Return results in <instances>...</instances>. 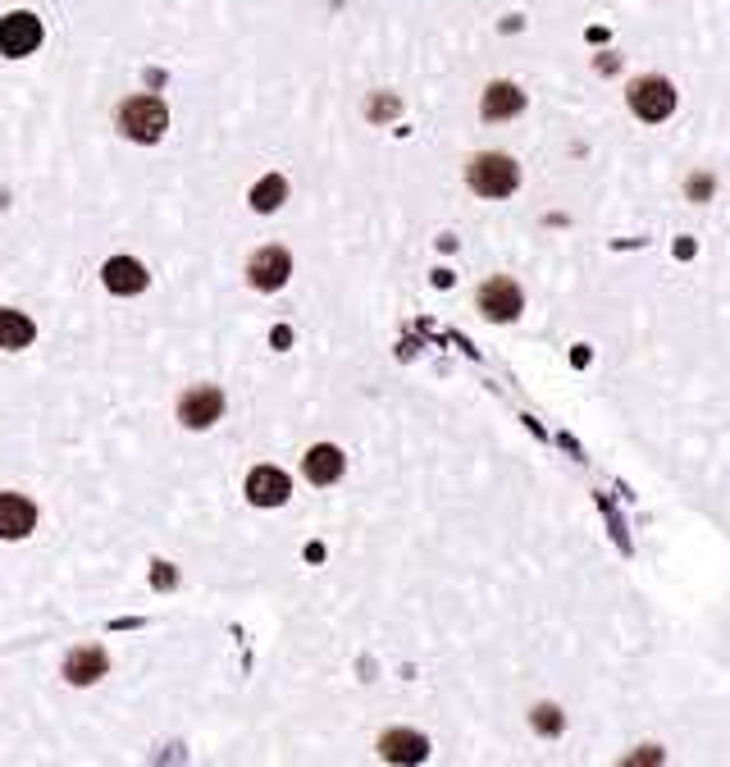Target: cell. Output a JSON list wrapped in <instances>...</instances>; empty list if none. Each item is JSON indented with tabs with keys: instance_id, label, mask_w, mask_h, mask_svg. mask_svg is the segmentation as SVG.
<instances>
[{
	"instance_id": "8fae6325",
	"label": "cell",
	"mask_w": 730,
	"mask_h": 767,
	"mask_svg": "<svg viewBox=\"0 0 730 767\" xmlns=\"http://www.w3.org/2000/svg\"><path fill=\"white\" fill-rule=\"evenodd\" d=\"M101 279H105V289H110V293H119V297H128V293H142V289H146V270H142L132 256H115V260H105Z\"/></svg>"
},
{
	"instance_id": "9a60e30c",
	"label": "cell",
	"mask_w": 730,
	"mask_h": 767,
	"mask_svg": "<svg viewBox=\"0 0 730 767\" xmlns=\"http://www.w3.org/2000/svg\"><path fill=\"white\" fill-rule=\"evenodd\" d=\"M33 334L37 329L24 311H0V347H28Z\"/></svg>"
},
{
	"instance_id": "5b68a950",
	"label": "cell",
	"mask_w": 730,
	"mask_h": 767,
	"mask_svg": "<svg viewBox=\"0 0 730 767\" xmlns=\"http://www.w3.org/2000/svg\"><path fill=\"white\" fill-rule=\"evenodd\" d=\"M41 47V24H37V14H5L0 18V55H33Z\"/></svg>"
},
{
	"instance_id": "7c38bea8",
	"label": "cell",
	"mask_w": 730,
	"mask_h": 767,
	"mask_svg": "<svg viewBox=\"0 0 730 767\" xmlns=\"http://www.w3.org/2000/svg\"><path fill=\"white\" fill-rule=\"evenodd\" d=\"M380 754H384L388 763H420V758L430 754V740L415 736V731H384Z\"/></svg>"
},
{
	"instance_id": "3957f363",
	"label": "cell",
	"mask_w": 730,
	"mask_h": 767,
	"mask_svg": "<svg viewBox=\"0 0 730 767\" xmlns=\"http://www.w3.org/2000/svg\"><path fill=\"white\" fill-rule=\"evenodd\" d=\"M626 101L644 124H662V119H671V110H676V87L667 78H635Z\"/></svg>"
},
{
	"instance_id": "6da1fadb",
	"label": "cell",
	"mask_w": 730,
	"mask_h": 767,
	"mask_svg": "<svg viewBox=\"0 0 730 767\" xmlns=\"http://www.w3.org/2000/svg\"><path fill=\"white\" fill-rule=\"evenodd\" d=\"M169 128V110L156 97H128L119 105V133L132 142H161Z\"/></svg>"
},
{
	"instance_id": "277c9868",
	"label": "cell",
	"mask_w": 730,
	"mask_h": 767,
	"mask_svg": "<svg viewBox=\"0 0 730 767\" xmlns=\"http://www.w3.org/2000/svg\"><path fill=\"white\" fill-rule=\"evenodd\" d=\"M219 416H225V393H219L215 384H202V388H188L179 398V421L188 430H206L215 425Z\"/></svg>"
},
{
	"instance_id": "8992f818",
	"label": "cell",
	"mask_w": 730,
	"mask_h": 767,
	"mask_svg": "<svg viewBox=\"0 0 730 767\" xmlns=\"http://www.w3.org/2000/svg\"><path fill=\"white\" fill-rule=\"evenodd\" d=\"M287 274H293V256H287L283 247H260V252L252 256V266H247L252 289H260V293L283 289Z\"/></svg>"
},
{
	"instance_id": "9c48e42d",
	"label": "cell",
	"mask_w": 730,
	"mask_h": 767,
	"mask_svg": "<svg viewBox=\"0 0 730 767\" xmlns=\"http://www.w3.org/2000/svg\"><path fill=\"white\" fill-rule=\"evenodd\" d=\"M287 494H293V485H287V475L274 466H256L247 475V498L256 508H279V502H287Z\"/></svg>"
},
{
	"instance_id": "7a4b0ae2",
	"label": "cell",
	"mask_w": 730,
	"mask_h": 767,
	"mask_svg": "<svg viewBox=\"0 0 730 767\" xmlns=\"http://www.w3.org/2000/svg\"><path fill=\"white\" fill-rule=\"evenodd\" d=\"M466 183L479 192V196H512L516 183H521V169L512 156H498V151H484V156L471 161L466 169Z\"/></svg>"
},
{
	"instance_id": "e0dca14e",
	"label": "cell",
	"mask_w": 730,
	"mask_h": 767,
	"mask_svg": "<svg viewBox=\"0 0 730 767\" xmlns=\"http://www.w3.org/2000/svg\"><path fill=\"white\" fill-rule=\"evenodd\" d=\"M539 731H562V717H558V708H539Z\"/></svg>"
},
{
	"instance_id": "2e32d148",
	"label": "cell",
	"mask_w": 730,
	"mask_h": 767,
	"mask_svg": "<svg viewBox=\"0 0 730 767\" xmlns=\"http://www.w3.org/2000/svg\"><path fill=\"white\" fill-rule=\"evenodd\" d=\"M283 196H287V183L279 179V174H270V179H260V183L252 188V206L270 215V210H279V206H283Z\"/></svg>"
},
{
	"instance_id": "30bf717a",
	"label": "cell",
	"mask_w": 730,
	"mask_h": 767,
	"mask_svg": "<svg viewBox=\"0 0 730 767\" xmlns=\"http://www.w3.org/2000/svg\"><path fill=\"white\" fill-rule=\"evenodd\" d=\"M105 672H110V657L97 644H82V649H74L69 657H64V676H69L74 686H97Z\"/></svg>"
},
{
	"instance_id": "ba28073f",
	"label": "cell",
	"mask_w": 730,
	"mask_h": 767,
	"mask_svg": "<svg viewBox=\"0 0 730 767\" xmlns=\"http://www.w3.org/2000/svg\"><path fill=\"white\" fill-rule=\"evenodd\" d=\"M37 525V508L18 494H0V539H28Z\"/></svg>"
},
{
	"instance_id": "52a82bcc",
	"label": "cell",
	"mask_w": 730,
	"mask_h": 767,
	"mask_svg": "<svg viewBox=\"0 0 730 767\" xmlns=\"http://www.w3.org/2000/svg\"><path fill=\"white\" fill-rule=\"evenodd\" d=\"M479 311L489 316L494 324H502V320H516L521 316V289L512 279H489L479 289Z\"/></svg>"
},
{
	"instance_id": "4fadbf2b",
	"label": "cell",
	"mask_w": 730,
	"mask_h": 767,
	"mask_svg": "<svg viewBox=\"0 0 730 767\" xmlns=\"http://www.w3.org/2000/svg\"><path fill=\"white\" fill-rule=\"evenodd\" d=\"M338 475H343V452L334 444H320L306 452V480H311V485H334Z\"/></svg>"
},
{
	"instance_id": "5bb4252c",
	"label": "cell",
	"mask_w": 730,
	"mask_h": 767,
	"mask_svg": "<svg viewBox=\"0 0 730 767\" xmlns=\"http://www.w3.org/2000/svg\"><path fill=\"white\" fill-rule=\"evenodd\" d=\"M521 110H525V97L512 82H494L489 92H484V119H512Z\"/></svg>"
}]
</instances>
